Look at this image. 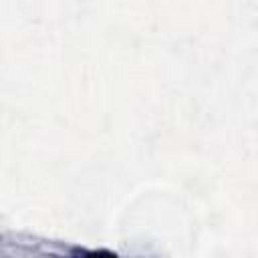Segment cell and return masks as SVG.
Segmentation results:
<instances>
[{
    "instance_id": "cell-1",
    "label": "cell",
    "mask_w": 258,
    "mask_h": 258,
    "mask_svg": "<svg viewBox=\"0 0 258 258\" xmlns=\"http://www.w3.org/2000/svg\"><path fill=\"white\" fill-rule=\"evenodd\" d=\"M87 258H115V256H111V254H89Z\"/></svg>"
}]
</instances>
